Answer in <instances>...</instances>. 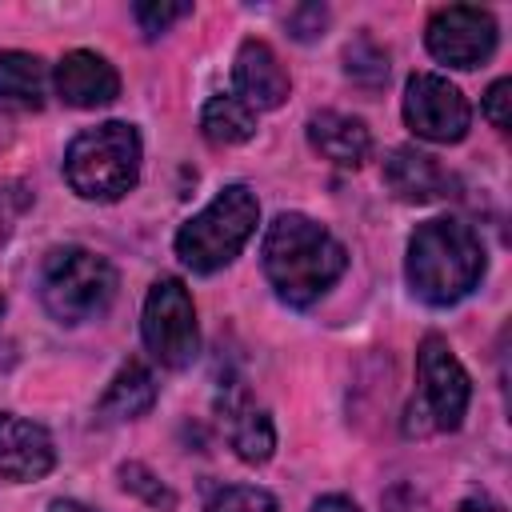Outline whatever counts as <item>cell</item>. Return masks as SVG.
<instances>
[{
	"mask_svg": "<svg viewBox=\"0 0 512 512\" xmlns=\"http://www.w3.org/2000/svg\"><path fill=\"white\" fill-rule=\"evenodd\" d=\"M264 276L292 308L316 304L348 268L344 244L300 212H280L264 232Z\"/></svg>",
	"mask_w": 512,
	"mask_h": 512,
	"instance_id": "cell-1",
	"label": "cell"
},
{
	"mask_svg": "<svg viewBox=\"0 0 512 512\" xmlns=\"http://www.w3.org/2000/svg\"><path fill=\"white\" fill-rule=\"evenodd\" d=\"M484 276V244L464 220H428L408 240V284L424 304H456Z\"/></svg>",
	"mask_w": 512,
	"mask_h": 512,
	"instance_id": "cell-2",
	"label": "cell"
},
{
	"mask_svg": "<svg viewBox=\"0 0 512 512\" xmlns=\"http://www.w3.org/2000/svg\"><path fill=\"white\" fill-rule=\"evenodd\" d=\"M64 176L84 200H120L140 176V136L124 120L80 132L64 152Z\"/></svg>",
	"mask_w": 512,
	"mask_h": 512,
	"instance_id": "cell-3",
	"label": "cell"
},
{
	"mask_svg": "<svg viewBox=\"0 0 512 512\" xmlns=\"http://www.w3.org/2000/svg\"><path fill=\"white\" fill-rule=\"evenodd\" d=\"M256 220H260L256 196L244 184H228L216 192V200L204 212H196L176 232V256L192 272H216L228 260H236V252L256 232Z\"/></svg>",
	"mask_w": 512,
	"mask_h": 512,
	"instance_id": "cell-4",
	"label": "cell"
},
{
	"mask_svg": "<svg viewBox=\"0 0 512 512\" xmlns=\"http://www.w3.org/2000/svg\"><path fill=\"white\" fill-rule=\"evenodd\" d=\"M116 296V268L92 248L68 244L48 252L40 268V300L60 324H80L100 316Z\"/></svg>",
	"mask_w": 512,
	"mask_h": 512,
	"instance_id": "cell-5",
	"label": "cell"
},
{
	"mask_svg": "<svg viewBox=\"0 0 512 512\" xmlns=\"http://www.w3.org/2000/svg\"><path fill=\"white\" fill-rule=\"evenodd\" d=\"M420 368V408L412 404L408 416H420L408 424V432H452L460 428L472 396V380L464 364L452 356L444 336H424L416 352Z\"/></svg>",
	"mask_w": 512,
	"mask_h": 512,
	"instance_id": "cell-6",
	"label": "cell"
},
{
	"mask_svg": "<svg viewBox=\"0 0 512 512\" xmlns=\"http://www.w3.org/2000/svg\"><path fill=\"white\" fill-rule=\"evenodd\" d=\"M140 332H144V348H148L152 360H160L164 368H188V364L196 360L200 332H196L192 292L184 288V280L160 276V280L148 288L144 316H140Z\"/></svg>",
	"mask_w": 512,
	"mask_h": 512,
	"instance_id": "cell-7",
	"label": "cell"
},
{
	"mask_svg": "<svg viewBox=\"0 0 512 512\" xmlns=\"http://www.w3.org/2000/svg\"><path fill=\"white\" fill-rule=\"evenodd\" d=\"M404 120L420 140L432 144H456L464 140L472 124V108L456 84H448L436 72H416L408 76L404 88Z\"/></svg>",
	"mask_w": 512,
	"mask_h": 512,
	"instance_id": "cell-8",
	"label": "cell"
},
{
	"mask_svg": "<svg viewBox=\"0 0 512 512\" xmlns=\"http://www.w3.org/2000/svg\"><path fill=\"white\" fill-rule=\"evenodd\" d=\"M428 52L448 68H476L496 48V20L476 4L436 8L428 20Z\"/></svg>",
	"mask_w": 512,
	"mask_h": 512,
	"instance_id": "cell-9",
	"label": "cell"
},
{
	"mask_svg": "<svg viewBox=\"0 0 512 512\" xmlns=\"http://www.w3.org/2000/svg\"><path fill=\"white\" fill-rule=\"evenodd\" d=\"M52 464H56L52 436L32 420L0 412V476L4 480H40L52 472Z\"/></svg>",
	"mask_w": 512,
	"mask_h": 512,
	"instance_id": "cell-10",
	"label": "cell"
},
{
	"mask_svg": "<svg viewBox=\"0 0 512 512\" xmlns=\"http://www.w3.org/2000/svg\"><path fill=\"white\" fill-rule=\"evenodd\" d=\"M56 92L72 108H100V104H112L116 100L120 76H116V68L104 56L76 48V52H68L56 64Z\"/></svg>",
	"mask_w": 512,
	"mask_h": 512,
	"instance_id": "cell-11",
	"label": "cell"
},
{
	"mask_svg": "<svg viewBox=\"0 0 512 512\" xmlns=\"http://www.w3.org/2000/svg\"><path fill=\"white\" fill-rule=\"evenodd\" d=\"M236 96L252 108H280L288 100V72L264 40H244L236 52Z\"/></svg>",
	"mask_w": 512,
	"mask_h": 512,
	"instance_id": "cell-12",
	"label": "cell"
},
{
	"mask_svg": "<svg viewBox=\"0 0 512 512\" xmlns=\"http://www.w3.org/2000/svg\"><path fill=\"white\" fill-rule=\"evenodd\" d=\"M384 184L392 188V196H400L408 204H428V200L448 196L452 180L432 156H424L416 148H392L384 160Z\"/></svg>",
	"mask_w": 512,
	"mask_h": 512,
	"instance_id": "cell-13",
	"label": "cell"
},
{
	"mask_svg": "<svg viewBox=\"0 0 512 512\" xmlns=\"http://www.w3.org/2000/svg\"><path fill=\"white\" fill-rule=\"evenodd\" d=\"M308 140H312V148H316L324 160H332V164H340V168L364 164V156H368V148H372V136H368L364 120H356V116H348V112H332V108L308 116Z\"/></svg>",
	"mask_w": 512,
	"mask_h": 512,
	"instance_id": "cell-14",
	"label": "cell"
},
{
	"mask_svg": "<svg viewBox=\"0 0 512 512\" xmlns=\"http://www.w3.org/2000/svg\"><path fill=\"white\" fill-rule=\"evenodd\" d=\"M224 420H228V444L244 464H264L276 448V428L264 408H256L240 388L224 396Z\"/></svg>",
	"mask_w": 512,
	"mask_h": 512,
	"instance_id": "cell-15",
	"label": "cell"
},
{
	"mask_svg": "<svg viewBox=\"0 0 512 512\" xmlns=\"http://www.w3.org/2000/svg\"><path fill=\"white\" fill-rule=\"evenodd\" d=\"M152 404H156V380H152V372H148L140 360H128V364L108 380V388H104L96 412H100V420L116 424V420H136V416H144Z\"/></svg>",
	"mask_w": 512,
	"mask_h": 512,
	"instance_id": "cell-16",
	"label": "cell"
},
{
	"mask_svg": "<svg viewBox=\"0 0 512 512\" xmlns=\"http://www.w3.org/2000/svg\"><path fill=\"white\" fill-rule=\"evenodd\" d=\"M200 132L216 144V148H228V144H244L252 132H256V112L236 96V92H220L204 104L200 112Z\"/></svg>",
	"mask_w": 512,
	"mask_h": 512,
	"instance_id": "cell-17",
	"label": "cell"
},
{
	"mask_svg": "<svg viewBox=\"0 0 512 512\" xmlns=\"http://www.w3.org/2000/svg\"><path fill=\"white\" fill-rule=\"evenodd\" d=\"M44 88H48V68L40 56L32 52H0V100L24 104V108H40L44 104Z\"/></svg>",
	"mask_w": 512,
	"mask_h": 512,
	"instance_id": "cell-18",
	"label": "cell"
},
{
	"mask_svg": "<svg viewBox=\"0 0 512 512\" xmlns=\"http://www.w3.org/2000/svg\"><path fill=\"white\" fill-rule=\"evenodd\" d=\"M344 72L364 88H380L388 80V52L372 36H356L344 48Z\"/></svg>",
	"mask_w": 512,
	"mask_h": 512,
	"instance_id": "cell-19",
	"label": "cell"
},
{
	"mask_svg": "<svg viewBox=\"0 0 512 512\" xmlns=\"http://www.w3.org/2000/svg\"><path fill=\"white\" fill-rule=\"evenodd\" d=\"M204 512H280V504H276L264 488H252V484H228V488L212 492V500H208Z\"/></svg>",
	"mask_w": 512,
	"mask_h": 512,
	"instance_id": "cell-20",
	"label": "cell"
},
{
	"mask_svg": "<svg viewBox=\"0 0 512 512\" xmlns=\"http://www.w3.org/2000/svg\"><path fill=\"white\" fill-rule=\"evenodd\" d=\"M192 12V4H168V0H144V4H136L132 8V16H136V24L144 28V36H160V32H168L176 20H184Z\"/></svg>",
	"mask_w": 512,
	"mask_h": 512,
	"instance_id": "cell-21",
	"label": "cell"
},
{
	"mask_svg": "<svg viewBox=\"0 0 512 512\" xmlns=\"http://www.w3.org/2000/svg\"><path fill=\"white\" fill-rule=\"evenodd\" d=\"M120 484H124L128 492H136L140 500L156 504V508H160V504H172V492L156 480V472H152V468H144V464H136V460L120 468Z\"/></svg>",
	"mask_w": 512,
	"mask_h": 512,
	"instance_id": "cell-22",
	"label": "cell"
},
{
	"mask_svg": "<svg viewBox=\"0 0 512 512\" xmlns=\"http://www.w3.org/2000/svg\"><path fill=\"white\" fill-rule=\"evenodd\" d=\"M28 204H32V188L28 184H20V180L0 184V244L12 236V228L28 212Z\"/></svg>",
	"mask_w": 512,
	"mask_h": 512,
	"instance_id": "cell-23",
	"label": "cell"
},
{
	"mask_svg": "<svg viewBox=\"0 0 512 512\" xmlns=\"http://www.w3.org/2000/svg\"><path fill=\"white\" fill-rule=\"evenodd\" d=\"M324 24H328V8L324 4H300V8L288 12V32L296 40H316L324 32Z\"/></svg>",
	"mask_w": 512,
	"mask_h": 512,
	"instance_id": "cell-24",
	"label": "cell"
},
{
	"mask_svg": "<svg viewBox=\"0 0 512 512\" xmlns=\"http://www.w3.org/2000/svg\"><path fill=\"white\" fill-rule=\"evenodd\" d=\"M508 80H496L492 88H488V96H484V116L492 120V128H508Z\"/></svg>",
	"mask_w": 512,
	"mask_h": 512,
	"instance_id": "cell-25",
	"label": "cell"
},
{
	"mask_svg": "<svg viewBox=\"0 0 512 512\" xmlns=\"http://www.w3.org/2000/svg\"><path fill=\"white\" fill-rule=\"evenodd\" d=\"M312 512H360L348 496H324V500H316V508Z\"/></svg>",
	"mask_w": 512,
	"mask_h": 512,
	"instance_id": "cell-26",
	"label": "cell"
},
{
	"mask_svg": "<svg viewBox=\"0 0 512 512\" xmlns=\"http://www.w3.org/2000/svg\"><path fill=\"white\" fill-rule=\"evenodd\" d=\"M460 512H504V508H500L492 496H484V492H480V496H468V500L460 504Z\"/></svg>",
	"mask_w": 512,
	"mask_h": 512,
	"instance_id": "cell-27",
	"label": "cell"
},
{
	"mask_svg": "<svg viewBox=\"0 0 512 512\" xmlns=\"http://www.w3.org/2000/svg\"><path fill=\"white\" fill-rule=\"evenodd\" d=\"M48 512H96V508H88V504H80V500H56Z\"/></svg>",
	"mask_w": 512,
	"mask_h": 512,
	"instance_id": "cell-28",
	"label": "cell"
},
{
	"mask_svg": "<svg viewBox=\"0 0 512 512\" xmlns=\"http://www.w3.org/2000/svg\"><path fill=\"white\" fill-rule=\"evenodd\" d=\"M4 140H8V120L0 116V144H4Z\"/></svg>",
	"mask_w": 512,
	"mask_h": 512,
	"instance_id": "cell-29",
	"label": "cell"
},
{
	"mask_svg": "<svg viewBox=\"0 0 512 512\" xmlns=\"http://www.w3.org/2000/svg\"><path fill=\"white\" fill-rule=\"evenodd\" d=\"M0 316H4V296H0Z\"/></svg>",
	"mask_w": 512,
	"mask_h": 512,
	"instance_id": "cell-30",
	"label": "cell"
}]
</instances>
